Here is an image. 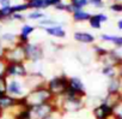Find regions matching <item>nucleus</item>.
<instances>
[{
	"label": "nucleus",
	"mask_w": 122,
	"mask_h": 119,
	"mask_svg": "<svg viewBox=\"0 0 122 119\" xmlns=\"http://www.w3.org/2000/svg\"><path fill=\"white\" fill-rule=\"evenodd\" d=\"M23 99H24L25 105L29 108H31V107H35V106H38V105L53 102L54 96L51 95V93L47 88V83H46V84H42V85L30 90Z\"/></svg>",
	"instance_id": "obj_1"
},
{
	"label": "nucleus",
	"mask_w": 122,
	"mask_h": 119,
	"mask_svg": "<svg viewBox=\"0 0 122 119\" xmlns=\"http://www.w3.org/2000/svg\"><path fill=\"white\" fill-rule=\"evenodd\" d=\"M68 78L70 77H67L66 75H61V76L53 77L47 82V88L49 89L54 99L61 97L66 94L68 89Z\"/></svg>",
	"instance_id": "obj_2"
},
{
	"label": "nucleus",
	"mask_w": 122,
	"mask_h": 119,
	"mask_svg": "<svg viewBox=\"0 0 122 119\" xmlns=\"http://www.w3.org/2000/svg\"><path fill=\"white\" fill-rule=\"evenodd\" d=\"M28 93L29 89L24 82V78H7L6 94L16 99H23Z\"/></svg>",
	"instance_id": "obj_3"
},
{
	"label": "nucleus",
	"mask_w": 122,
	"mask_h": 119,
	"mask_svg": "<svg viewBox=\"0 0 122 119\" xmlns=\"http://www.w3.org/2000/svg\"><path fill=\"white\" fill-rule=\"evenodd\" d=\"M29 70L25 63H7L5 68V76L7 78H25Z\"/></svg>",
	"instance_id": "obj_4"
},
{
	"label": "nucleus",
	"mask_w": 122,
	"mask_h": 119,
	"mask_svg": "<svg viewBox=\"0 0 122 119\" xmlns=\"http://www.w3.org/2000/svg\"><path fill=\"white\" fill-rule=\"evenodd\" d=\"M4 60L7 63H26V57H25V51L24 46L16 45L11 48H7L5 52Z\"/></svg>",
	"instance_id": "obj_5"
},
{
	"label": "nucleus",
	"mask_w": 122,
	"mask_h": 119,
	"mask_svg": "<svg viewBox=\"0 0 122 119\" xmlns=\"http://www.w3.org/2000/svg\"><path fill=\"white\" fill-rule=\"evenodd\" d=\"M24 51H25V57H26V62H31V63H37L43 58V48L41 47V45L38 43H32L29 42L28 45L24 46Z\"/></svg>",
	"instance_id": "obj_6"
},
{
	"label": "nucleus",
	"mask_w": 122,
	"mask_h": 119,
	"mask_svg": "<svg viewBox=\"0 0 122 119\" xmlns=\"http://www.w3.org/2000/svg\"><path fill=\"white\" fill-rule=\"evenodd\" d=\"M56 107L53 102L38 105L30 108V119H46Z\"/></svg>",
	"instance_id": "obj_7"
},
{
	"label": "nucleus",
	"mask_w": 122,
	"mask_h": 119,
	"mask_svg": "<svg viewBox=\"0 0 122 119\" xmlns=\"http://www.w3.org/2000/svg\"><path fill=\"white\" fill-rule=\"evenodd\" d=\"M67 91L72 93V94H76V95H79V96H83V97H85V95H86L85 84L77 76H73V77L68 78V89H67Z\"/></svg>",
	"instance_id": "obj_8"
},
{
	"label": "nucleus",
	"mask_w": 122,
	"mask_h": 119,
	"mask_svg": "<svg viewBox=\"0 0 122 119\" xmlns=\"http://www.w3.org/2000/svg\"><path fill=\"white\" fill-rule=\"evenodd\" d=\"M92 114L95 119H109L114 114V109L108 105L101 102L99 105H96L92 108Z\"/></svg>",
	"instance_id": "obj_9"
},
{
	"label": "nucleus",
	"mask_w": 122,
	"mask_h": 119,
	"mask_svg": "<svg viewBox=\"0 0 122 119\" xmlns=\"http://www.w3.org/2000/svg\"><path fill=\"white\" fill-rule=\"evenodd\" d=\"M18 103V99L10 96L9 94L0 95V112L4 114H7L13 107H16Z\"/></svg>",
	"instance_id": "obj_10"
},
{
	"label": "nucleus",
	"mask_w": 122,
	"mask_h": 119,
	"mask_svg": "<svg viewBox=\"0 0 122 119\" xmlns=\"http://www.w3.org/2000/svg\"><path fill=\"white\" fill-rule=\"evenodd\" d=\"M73 39L79 42V43H84V45H92L96 41V37L86 31H76L73 34Z\"/></svg>",
	"instance_id": "obj_11"
},
{
	"label": "nucleus",
	"mask_w": 122,
	"mask_h": 119,
	"mask_svg": "<svg viewBox=\"0 0 122 119\" xmlns=\"http://www.w3.org/2000/svg\"><path fill=\"white\" fill-rule=\"evenodd\" d=\"M107 89H108L109 94H117V93H120L121 89H122V81L120 79V77L116 76V77L110 78L108 81Z\"/></svg>",
	"instance_id": "obj_12"
},
{
	"label": "nucleus",
	"mask_w": 122,
	"mask_h": 119,
	"mask_svg": "<svg viewBox=\"0 0 122 119\" xmlns=\"http://www.w3.org/2000/svg\"><path fill=\"white\" fill-rule=\"evenodd\" d=\"M49 36H53L55 39H64L66 37V30L62 28V25H56V27H50L43 29Z\"/></svg>",
	"instance_id": "obj_13"
},
{
	"label": "nucleus",
	"mask_w": 122,
	"mask_h": 119,
	"mask_svg": "<svg viewBox=\"0 0 122 119\" xmlns=\"http://www.w3.org/2000/svg\"><path fill=\"white\" fill-rule=\"evenodd\" d=\"M101 40L104 42H109L112 43L116 48H122V36H117V35H108V34H102Z\"/></svg>",
	"instance_id": "obj_14"
},
{
	"label": "nucleus",
	"mask_w": 122,
	"mask_h": 119,
	"mask_svg": "<svg viewBox=\"0 0 122 119\" xmlns=\"http://www.w3.org/2000/svg\"><path fill=\"white\" fill-rule=\"evenodd\" d=\"M91 13L86 10H78V11H74L72 13V19L74 22H78V23H81V22H89L90 18H91Z\"/></svg>",
	"instance_id": "obj_15"
},
{
	"label": "nucleus",
	"mask_w": 122,
	"mask_h": 119,
	"mask_svg": "<svg viewBox=\"0 0 122 119\" xmlns=\"http://www.w3.org/2000/svg\"><path fill=\"white\" fill-rule=\"evenodd\" d=\"M25 3H26L29 10H32V11H41V10L46 9L44 0H25Z\"/></svg>",
	"instance_id": "obj_16"
},
{
	"label": "nucleus",
	"mask_w": 122,
	"mask_h": 119,
	"mask_svg": "<svg viewBox=\"0 0 122 119\" xmlns=\"http://www.w3.org/2000/svg\"><path fill=\"white\" fill-rule=\"evenodd\" d=\"M12 15H13L12 5L11 6H6V7H0V22L11 21Z\"/></svg>",
	"instance_id": "obj_17"
},
{
	"label": "nucleus",
	"mask_w": 122,
	"mask_h": 119,
	"mask_svg": "<svg viewBox=\"0 0 122 119\" xmlns=\"http://www.w3.org/2000/svg\"><path fill=\"white\" fill-rule=\"evenodd\" d=\"M102 74L110 79L112 77L118 76V68H116V66H103L102 68Z\"/></svg>",
	"instance_id": "obj_18"
},
{
	"label": "nucleus",
	"mask_w": 122,
	"mask_h": 119,
	"mask_svg": "<svg viewBox=\"0 0 122 119\" xmlns=\"http://www.w3.org/2000/svg\"><path fill=\"white\" fill-rule=\"evenodd\" d=\"M70 4L72 5L73 10L74 11H78V10H84L89 4V0H68Z\"/></svg>",
	"instance_id": "obj_19"
},
{
	"label": "nucleus",
	"mask_w": 122,
	"mask_h": 119,
	"mask_svg": "<svg viewBox=\"0 0 122 119\" xmlns=\"http://www.w3.org/2000/svg\"><path fill=\"white\" fill-rule=\"evenodd\" d=\"M26 18L36 21V22H40V21H42V19H44L47 17H46V13L42 12V11H32V12H29L26 15Z\"/></svg>",
	"instance_id": "obj_20"
},
{
	"label": "nucleus",
	"mask_w": 122,
	"mask_h": 119,
	"mask_svg": "<svg viewBox=\"0 0 122 119\" xmlns=\"http://www.w3.org/2000/svg\"><path fill=\"white\" fill-rule=\"evenodd\" d=\"M56 25H61V23L55 22V21H53V19H48V18H44V19H42V21L38 22V27H41V28H43V29L50 28V27H56Z\"/></svg>",
	"instance_id": "obj_21"
},
{
	"label": "nucleus",
	"mask_w": 122,
	"mask_h": 119,
	"mask_svg": "<svg viewBox=\"0 0 122 119\" xmlns=\"http://www.w3.org/2000/svg\"><path fill=\"white\" fill-rule=\"evenodd\" d=\"M89 25H90L92 29H96V30H97V29H101V27H102V22L99 21L97 13L91 16V18H90V21H89Z\"/></svg>",
	"instance_id": "obj_22"
},
{
	"label": "nucleus",
	"mask_w": 122,
	"mask_h": 119,
	"mask_svg": "<svg viewBox=\"0 0 122 119\" xmlns=\"http://www.w3.org/2000/svg\"><path fill=\"white\" fill-rule=\"evenodd\" d=\"M12 10H13V13H24L25 11L29 10V7L26 3H19V4L12 5Z\"/></svg>",
	"instance_id": "obj_23"
},
{
	"label": "nucleus",
	"mask_w": 122,
	"mask_h": 119,
	"mask_svg": "<svg viewBox=\"0 0 122 119\" xmlns=\"http://www.w3.org/2000/svg\"><path fill=\"white\" fill-rule=\"evenodd\" d=\"M35 31V27L34 25H31V24H24L23 27H22V29H20V35H24V36H26V37H30V35L32 34Z\"/></svg>",
	"instance_id": "obj_24"
},
{
	"label": "nucleus",
	"mask_w": 122,
	"mask_h": 119,
	"mask_svg": "<svg viewBox=\"0 0 122 119\" xmlns=\"http://www.w3.org/2000/svg\"><path fill=\"white\" fill-rule=\"evenodd\" d=\"M7 90V77L5 75L0 76V95L6 94Z\"/></svg>",
	"instance_id": "obj_25"
},
{
	"label": "nucleus",
	"mask_w": 122,
	"mask_h": 119,
	"mask_svg": "<svg viewBox=\"0 0 122 119\" xmlns=\"http://www.w3.org/2000/svg\"><path fill=\"white\" fill-rule=\"evenodd\" d=\"M62 117H64V113L61 112L59 108H55L46 119H62Z\"/></svg>",
	"instance_id": "obj_26"
},
{
	"label": "nucleus",
	"mask_w": 122,
	"mask_h": 119,
	"mask_svg": "<svg viewBox=\"0 0 122 119\" xmlns=\"http://www.w3.org/2000/svg\"><path fill=\"white\" fill-rule=\"evenodd\" d=\"M109 9H110L112 12H115V13H120V12H122V3L115 1V3H112V4L109 6Z\"/></svg>",
	"instance_id": "obj_27"
},
{
	"label": "nucleus",
	"mask_w": 122,
	"mask_h": 119,
	"mask_svg": "<svg viewBox=\"0 0 122 119\" xmlns=\"http://www.w3.org/2000/svg\"><path fill=\"white\" fill-rule=\"evenodd\" d=\"M26 19V15L24 13H13L11 17V21H18V22H23Z\"/></svg>",
	"instance_id": "obj_28"
},
{
	"label": "nucleus",
	"mask_w": 122,
	"mask_h": 119,
	"mask_svg": "<svg viewBox=\"0 0 122 119\" xmlns=\"http://www.w3.org/2000/svg\"><path fill=\"white\" fill-rule=\"evenodd\" d=\"M62 0H44V4H46V9L48 7H55L57 4H60Z\"/></svg>",
	"instance_id": "obj_29"
},
{
	"label": "nucleus",
	"mask_w": 122,
	"mask_h": 119,
	"mask_svg": "<svg viewBox=\"0 0 122 119\" xmlns=\"http://www.w3.org/2000/svg\"><path fill=\"white\" fill-rule=\"evenodd\" d=\"M89 4L93 5L96 9H102V7H104L103 0H89Z\"/></svg>",
	"instance_id": "obj_30"
},
{
	"label": "nucleus",
	"mask_w": 122,
	"mask_h": 119,
	"mask_svg": "<svg viewBox=\"0 0 122 119\" xmlns=\"http://www.w3.org/2000/svg\"><path fill=\"white\" fill-rule=\"evenodd\" d=\"M5 68H6V62L4 59H0V76L5 75Z\"/></svg>",
	"instance_id": "obj_31"
},
{
	"label": "nucleus",
	"mask_w": 122,
	"mask_h": 119,
	"mask_svg": "<svg viewBox=\"0 0 122 119\" xmlns=\"http://www.w3.org/2000/svg\"><path fill=\"white\" fill-rule=\"evenodd\" d=\"M97 16H98L99 21L102 22V24H103V23H105V22H108V16H107L105 13H103V12H99V13H97Z\"/></svg>",
	"instance_id": "obj_32"
},
{
	"label": "nucleus",
	"mask_w": 122,
	"mask_h": 119,
	"mask_svg": "<svg viewBox=\"0 0 122 119\" xmlns=\"http://www.w3.org/2000/svg\"><path fill=\"white\" fill-rule=\"evenodd\" d=\"M11 6V0H0V7Z\"/></svg>",
	"instance_id": "obj_33"
},
{
	"label": "nucleus",
	"mask_w": 122,
	"mask_h": 119,
	"mask_svg": "<svg viewBox=\"0 0 122 119\" xmlns=\"http://www.w3.org/2000/svg\"><path fill=\"white\" fill-rule=\"evenodd\" d=\"M117 29H120V30H122V18L117 21Z\"/></svg>",
	"instance_id": "obj_34"
},
{
	"label": "nucleus",
	"mask_w": 122,
	"mask_h": 119,
	"mask_svg": "<svg viewBox=\"0 0 122 119\" xmlns=\"http://www.w3.org/2000/svg\"><path fill=\"white\" fill-rule=\"evenodd\" d=\"M118 77H120V79L122 81V65L118 66Z\"/></svg>",
	"instance_id": "obj_35"
},
{
	"label": "nucleus",
	"mask_w": 122,
	"mask_h": 119,
	"mask_svg": "<svg viewBox=\"0 0 122 119\" xmlns=\"http://www.w3.org/2000/svg\"><path fill=\"white\" fill-rule=\"evenodd\" d=\"M115 1H117V3H122V0H115Z\"/></svg>",
	"instance_id": "obj_36"
},
{
	"label": "nucleus",
	"mask_w": 122,
	"mask_h": 119,
	"mask_svg": "<svg viewBox=\"0 0 122 119\" xmlns=\"http://www.w3.org/2000/svg\"><path fill=\"white\" fill-rule=\"evenodd\" d=\"M117 119H118V118H117ZM121 119H122V118H121Z\"/></svg>",
	"instance_id": "obj_37"
}]
</instances>
